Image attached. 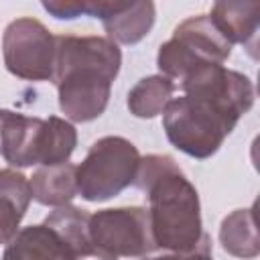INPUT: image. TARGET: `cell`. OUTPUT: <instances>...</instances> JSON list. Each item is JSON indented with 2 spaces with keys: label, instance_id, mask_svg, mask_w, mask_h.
<instances>
[{
  "label": "cell",
  "instance_id": "cell-1",
  "mask_svg": "<svg viewBox=\"0 0 260 260\" xmlns=\"http://www.w3.org/2000/svg\"><path fill=\"white\" fill-rule=\"evenodd\" d=\"M122 53L106 37H55V85L61 112L73 122H89L104 114Z\"/></svg>",
  "mask_w": 260,
  "mask_h": 260
},
{
  "label": "cell",
  "instance_id": "cell-2",
  "mask_svg": "<svg viewBox=\"0 0 260 260\" xmlns=\"http://www.w3.org/2000/svg\"><path fill=\"white\" fill-rule=\"evenodd\" d=\"M134 185L146 193L156 248L189 252L205 238L197 189L169 154L140 158Z\"/></svg>",
  "mask_w": 260,
  "mask_h": 260
},
{
  "label": "cell",
  "instance_id": "cell-3",
  "mask_svg": "<svg viewBox=\"0 0 260 260\" xmlns=\"http://www.w3.org/2000/svg\"><path fill=\"white\" fill-rule=\"evenodd\" d=\"M238 120L240 116L199 95L175 98L162 110V126L169 142L193 158L215 154Z\"/></svg>",
  "mask_w": 260,
  "mask_h": 260
},
{
  "label": "cell",
  "instance_id": "cell-4",
  "mask_svg": "<svg viewBox=\"0 0 260 260\" xmlns=\"http://www.w3.org/2000/svg\"><path fill=\"white\" fill-rule=\"evenodd\" d=\"M232 55V43L221 35L209 14H197L183 20L173 39L162 43L156 65L165 77L183 81L195 69L205 65H223Z\"/></svg>",
  "mask_w": 260,
  "mask_h": 260
},
{
  "label": "cell",
  "instance_id": "cell-5",
  "mask_svg": "<svg viewBox=\"0 0 260 260\" xmlns=\"http://www.w3.org/2000/svg\"><path fill=\"white\" fill-rule=\"evenodd\" d=\"M140 154L122 136H104L91 144L77 167V195L87 201H108L134 185Z\"/></svg>",
  "mask_w": 260,
  "mask_h": 260
},
{
  "label": "cell",
  "instance_id": "cell-6",
  "mask_svg": "<svg viewBox=\"0 0 260 260\" xmlns=\"http://www.w3.org/2000/svg\"><path fill=\"white\" fill-rule=\"evenodd\" d=\"M6 69L30 81L53 79L55 73V37L35 18L12 20L2 37Z\"/></svg>",
  "mask_w": 260,
  "mask_h": 260
},
{
  "label": "cell",
  "instance_id": "cell-7",
  "mask_svg": "<svg viewBox=\"0 0 260 260\" xmlns=\"http://www.w3.org/2000/svg\"><path fill=\"white\" fill-rule=\"evenodd\" d=\"M89 236L100 250L116 258H138L156 250L148 209L144 207H116L95 211L89 215Z\"/></svg>",
  "mask_w": 260,
  "mask_h": 260
},
{
  "label": "cell",
  "instance_id": "cell-8",
  "mask_svg": "<svg viewBox=\"0 0 260 260\" xmlns=\"http://www.w3.org/2000/svg\"><path fill=\"white\" fill-rule=\"evenodd\" d=\"M185 95L207 98L236 116H244L254 106V85L238 71L225 69L223 65H205L195 69L181 81Z\"/></svg>",
  "mask_w": 260,
  "mask_h": 260
},
{
  "label": "cell",
  "instance_id": "cell-9",
  "mask_svg": "<svg viewBox=\"0 0 260 260\" xmlns=\"http://www.w3.org/2000/svg\"><path fill=\"white\" fill-rule=\"evenodd\" d=\"M85 16L100 18L112 43L134 45L154 24V4L148 0H85Z\"/></svg>",
  "mask_w": 260,
  "mask_h": 260
},
{
  "label": "cell",
  "instance_id": "cell-10",
  "mask_svg": "<svg viewBox=\"0 0 260 260\" xmlns=\"http://www.w3.org/2000/svg\"><path fill=\"white\" fill-rule=\"evenodd\" d=\"M2 260H75L73 248L47 223L28 225L6 244Z\"/></svg>",
  "mask_w": 260,
  "mask_h": 260
},
{
  "label": "cell",
  "instance_id": "cell-11",
  "mask_svg": "<svg viewBox=\"0 0 260 260\" xmlns=\"http://www.w3.org/2000/svg\"><path fill=\"white\" fill-rule=\"evenodd\" d=\"M211 20L221 35L234 45L240 43L256 59L260 4L258 2H217L211 8Z\"/></svg>",
  "mask_w": 260,
  "mask_h": 260
},
{
  "label": "cell",
  "instance_id": "cell-12",
  "mask_svg": "<svg viewBox=\"0 0 260 260\" xmlns=\"http://www.w3.org/2000/svg\"><path fill=\"white\" fill-rule=\"evenodd\" d=\"M49 228H53L75 252V260H118L116 256L100 250L91 236H89V213L85 209L63 205L51 211L45 221Z\"/></svg>",
  "mask_w": 260,
  "mask_h": 260
},
{
  "label": "cell",
  "instance_id": "cell-13",
  "mask_svg": "<svg viewBox=\"0 0 260 260\" xmlns=\"http://www.w3.org/2000/svg\"><path fill=\"white\" fill-rule=\"evenodd\" d=\"M28 179L14 169H0V244H8L30 205Z\"/></svg>",
  "mask_w": 260,
  "mask_h": 260
},
{
  "label": "cell",
  "instance_id": "cell-14",
  "mask_svg": "<svg viewBox=\"0 0 260 260\" xmlns=\"http://www.w3.org/2000/svg\"><path fill=\"white\" fill-rule=\"evenodd\" d=\"M28 185L32 199L41 205L63 207L77 195V167L71 162L41 167L32 173Z\"/></svg>",
  "mask_w": 260,
  "mask_h": 260
},
{
  "label": "cell",
  "instance_id": "cell-15",
  "mask_svg": "<svg viewBox=\"0 0 260 260\" xmlns=\"http://www.w3.org/2000/svg\"><path fill=\"white\" fill-rule=\"evenodd\" d=\"M219 242L223 250L236 258H256L260 252V242L254 209H236L223 217L219 228Z\"/></svg>",
  "mask_w": 260,
  "mask_h": 260
},
{
  "label": "cell",
  "instance_id": "cell-16",
  "mask_svg": "<svg viewBox=\"0 0 260 260\" xmlns=\"http://www.w3.org/2000/svg\"><path fill=\"white\" fill-rule=\"evenodd\" d=\"M77 144V132L71 122L51 116L43 122L39 142V165L51 167L67 162Z\"/></svg>",
  "mask_w": 260,
  "mask_h": 260
},
{
  "label": "cell",
  "instance_id": "cell-17",
  "mask_svg": "<svg viewBox=\"0 0 260 260\" xmlns=\"http://www.w3.org/2000/svg\"><path fill=\"white\" fill-rule=\"evenodd\" d=\"M175 83L165 75L142 77L128 91V110L136 118H154L162 114L165 106L171 102Z\"/></svg>",
  "mask_w": 260,
  "mask_h": 260
},
{
  "label": "cell",
  "instance_id": "cell-18",
  "mask_svg": "<svg viewBox=\"0 0 260 260\" xmlns=\"http://www.w3.org/2000/svg\"><path fill=\"white\" fill-rule=\"evenodd\" d=\"M43 8L55 18H77L85 14V0H45Z\"/></svg>",
  "mask_w": 260,
  "mask_h": 260
},
{
  "label": "cell",
  "instance_id": "cell-19",
  "mask_svg": "<svg viewBox=\"0 0 260 260\" xmlns=\"http://www.w3.org/2000/svg\"><path fill=\"white\" fill-rule=\"evenodd\" d=\"M209 258H211V242L205 236L201 244L189 252H173V254H165L156 258H142V260H209Z\"/></svg>",
  "mask_w": 260,
  "mask_h": 260
},
{
  "label": "cell",
  "instance_id": "cell-20",
  "mask_svg": "<svg viewBox=\"0 0 260 260\" xmlns=\"http://www.w3.org/2000/svg\"><path fill=\"white\" fill-rule=\"evenodd\" d=\"M209 260H211V258H209Z\"/></svg>",
  "mask_w": 260,
  "mask_h": 260
}]
</instances>
